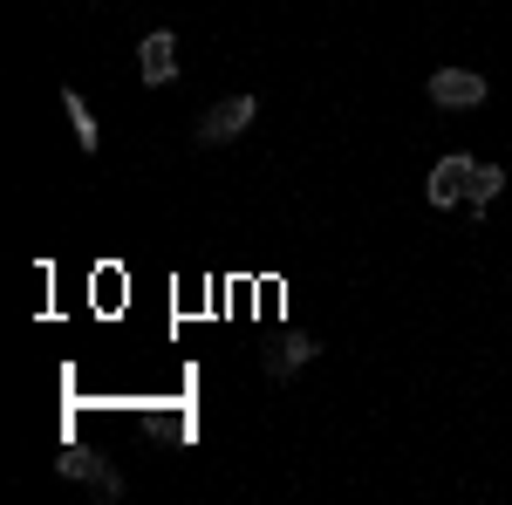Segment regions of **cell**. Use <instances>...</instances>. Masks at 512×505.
<instances>
[{
	"label": "cell",
	"instance_id": "obj_8",
	"mask_svg": "<svg viewBox=\"0 0 512 505\" xmlns=\"http://www.w3.org/2000/svg\"><path fill=\"white\" fill-rule=\"evenodd\" d=\"M62 471H69V478H96V485H103L110 499L123 492V478H117L110 465H103V458H82V451H76V458H62Z\"/></svg>",
	"mask_w": 512,
	"mask_h": 505
},
{
	"label": "cell",
	"instance_id": "obj_6",
	"mask_svg": "<svg viewBox=\"0 0 512 505\" xmlns=\"http://www.w3.org/2000/svg\"><path fill=\"white\" fill-rule=\"evenodd\" d=\"M62 110H69V123H76V144L96 157V151H103V130H96V117H89V103H82L76 89H62Z\"/></svg>",
	"mask_w": 512,
	"mask_h": 505
},
{
	"label": "cell",
	"instance_id": "obj_3",
	"mask_svg": "<svg viewBox=\"0 0 512 505\" xmlns=\"http://www.w3.org/2000/svg\"><path fill=\"white\" fill-rule=\"evenodd\" d=\"M472 171H478V157H437L431 164V185H424V198H431L437 212H451V205H458V198L472 192Z\"/></svg>",
	"mask_w": 512,
	"mask_h": 505
},
{
	"label": "cell",
	"instance_id": "obj_1",
	"mask_svg": "<svg viewBox=\"0 0 512 505\" xmlns=\"http://www.w3.org/2000/svg\"><path fill=\"white\" fill-rule=\"evenodd\" d=\"M424 96H431L437 110H478V103L492 96V82L478 76V69H437V76L424 82Z\"/></svg>",
	"mask_w": 512,
	"mask_h": 505
},
{
	"label": "cell",
	"instance_id": "obj_7",
	"mask_svg": "<svg viewBox=\"0 0 512 505\" xmlns=\"http://www.w3.org/2000/svg\"><path fill=\"white\" fill-rule=\"evenodd\" d=\"M499 192H506V164H478V171H472V192H465V205H478V212H485V205H492Z\"/></svg>",
	"mask_w": 512,
	"mask_h": 505
},
{
	"label": "cell",
	"instance_id": "obj_4",
	"mask_svg": "<svg viewBox=\"0 0 512 505\" xmlns=\"http://www.w3.org/2000/svg\"><path fill=\"white\" fill-rule=\"evenodd\" d=\"M137 69H144V82H151V89L178 82V35H171V28H151V35L137 41Z\"/></svg>",
	"mask_w": 512,
	"mask_h": 505
},
{
	"label": "cell",
	"instance_id": "obj_5",
	"mask_svg": "<svg viewBox=\"0 0 512 505\" xmlns=\"http://www.w3.org/2000/svg\"><path fill=\"white\" fill-rule=\"evenodd\" d=\"M315 355H321L315 335H287V342H280V349L267 355V376H274V383H287V376H294L301 362H315Z\"/></svg>",
	"mask_w": 512,
	"mask_h": 505
},
{
	"label": "cell",
	"instance_id": "obj_2",
	"mask_svg": "<svg viewBox=\"0 0 512 505\" xmlns=\"http://www.w3.org/2000/svg\"><path fill=\"white\" fill-rule=\"evenodd\" d=\"M253 117H260V96H226V103H212L198 117V144H233Z\"/></svg>",
	"mask_w": 512,
	"mask_h": 505
}]
</instances>
